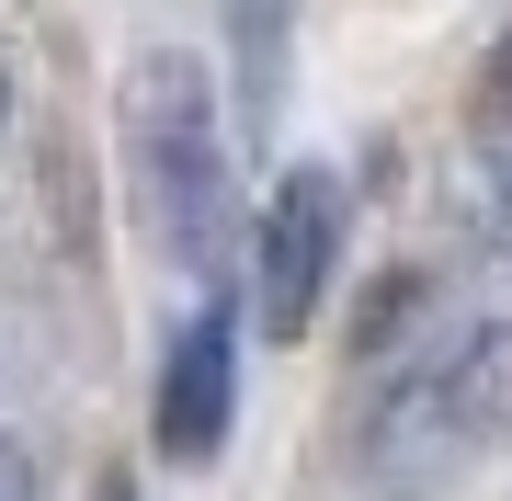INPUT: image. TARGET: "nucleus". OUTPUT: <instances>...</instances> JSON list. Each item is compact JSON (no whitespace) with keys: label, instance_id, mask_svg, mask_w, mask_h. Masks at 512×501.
<instances>
[{"label":"nucleus","instance_id":"nucleus-1","mask_svg":"<svg viewBox=\"0 0 512 501\" xmlns=\"http://www.w3.org/2000/svg\"><path fill=\"white\" fill-rule=\"evenodd\" d=\"M126 160H137V205L171 240V262H217L228 240V149H217V92L194 57H148L126 80Z\"/></svg>","mask_w":512,"mask_h":501},{"label":"nucleus","instance_id":"nucleus-2","mask_svg":"<svg viewBox=\"0 0 512 501\" xmlns=\"http://www.w3.org/2000/svg\"><path fill=\"white\" fill-rule=\"evenodd\" d=\"M478 433H490V319H456L444 342H421L399 376H387L376 422H365V479L421 490L444 479Z\"/></svg>","mask_w":512,"mask_h":501},{"label":"nucleus","instance_id":"nucleus-3","mask_svg":"<svg viewBox=\"0 0 512 501\" xmlns=\"http://www.w3.org/2000/svg\"><path fill=\"white\" fill-rule=\"evenodd\" d=\"M342 262V183L330 171H285L274 205H262V319L296 342L319 319V285Z\"/></svg>","mask_w":512,"mask_h":501},{"label":"nucleus","instance_id":"nucleus-4","mask_svg":"<svg viewBox=\"0 0 512 501\" xmlns=\"http://www.w3.org/2000/svg\"><path fill=\"white\" fill-rule=\"evenodd\" d=\"M228 410H239V342H228V308H205L183 319V342L160 365V456L205 467L228 445Z\"/></svg>","mask_w":512,"mask_h":501},{"label":"nucleus","instance_id":"nucleus-5","mask_svg":"<svg viewBox=\"0 0 512 501\" xmlns=\"http://www.w3.org/2000/svg\"><path fill=\"white\" fill-rule=\"evenodd\" d=\"M490 194H501V217H512V92H501V114H490Z\"/></svg>","mask_w":512,"mask_h":501},{"label":"nucleus","instance_id":"nucleus-6","mask_svg":"<svg viewBox=\"0 0 512 501\" xmlns=\"http://www.w3.org/2000/svg\"><path fill=\"white\" fill-rule=\"evenodd\" d=\"M0 501H35V467H23V445L0 433Z\"/></svg>","mask_w":512,"mask_h":501},{"label":"nucleus","instance_id":"nucleus-7","mask_svg":"<svg viewBox=\"0 0 512 501\" xmlns=\"http://www.w3.org/2000/svg\"><path fill=\"white\" fill-rule=\"evenodd\" d=\"M103 501H126V479H103Z\"/></svg>","mask_w":512,"mask_h":501}]
</instances>
